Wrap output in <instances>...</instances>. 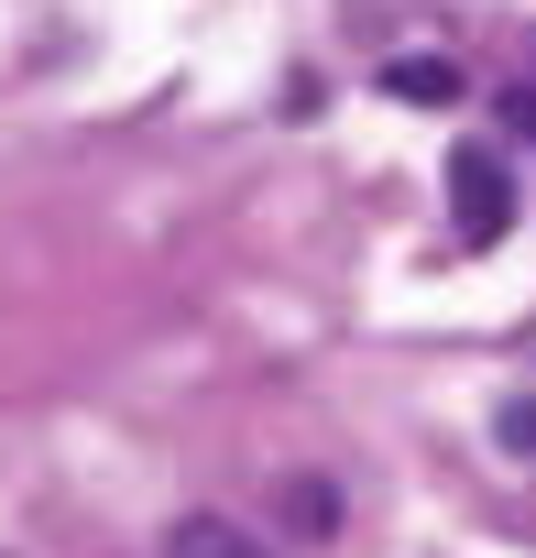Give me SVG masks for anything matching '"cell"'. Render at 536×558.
<instances>
[{
  "label": "cell",
  "mask_w": 536,
  "mask_h": 558,
  "mask_svg": "<svg viewBox=\"0 0 536 558\" xmlns=\"http://www.w3.org/2000/svg\"><path fill=\"white\" fill-rule=\"evenodd\" d=\"M165 558H263V536H241V525H219V514H186V525L165 536Z\"/></svg>",
  "instance_id": "obj_3"
},
{
  "label": "cell",
  "mask_w": 536,
  "mask_h": 558,
  "mask_svg": "<svg viewBox=\"0 0 536 558\" xmlns=\"http://www.w3.org/2000/svg\"><path fill=\"white\" fill-rule=\"evenodd\" d=\"M492 427H503V449H514V460H536V405H525V395H514Z\"/></svg>",
  "instance_id": "obj_4"
},
{
  "label": "cell",
  "mask_w": 536,
  "mask_h": 558,
  "mask_svg": "<svg viewBox=\"0 0 536 558\" xmlns=\"http://www.w3.org/2000/svg\"><path fill=\"white\" fill-rule=\"evenodd\" d=\"M503 121H514V132L536 143V88H514V99H503Z\"/></svg>",
  "instance_id": "obj_5"
},
{
  "label": "cell",
  "mask_w": 536,
  "mask_h": 558,
  "mask_svg": "<svg viewBox=\"0 0 536 558\" xmlns=\"http://www.w3.org/2000/svg\"><path fill=\"white\" fill-rule=\"evenodd\" d=\"M383 99H405V110H449V99H460V66H449V56H394V66H383Z\"/></svg>",
  "instance_id": "obj_2"
},
{
  "label": "cell",
  "mask_w": 536,
  "mask_h": 558,
  "mask_svg": "<svg viewBox=\"0 0 536 558\" xmlns=\"http://www.w3.org/2000/svg\"><path fill=\"white\" fill-rule=\"evenodd\" d=\"M449 219H460V241H471V252H492V241L514 230V186H503V165H492V154H460V165H449Z\"/></svg>",
  "instance_id": "obj_1"
}]
</instances>
